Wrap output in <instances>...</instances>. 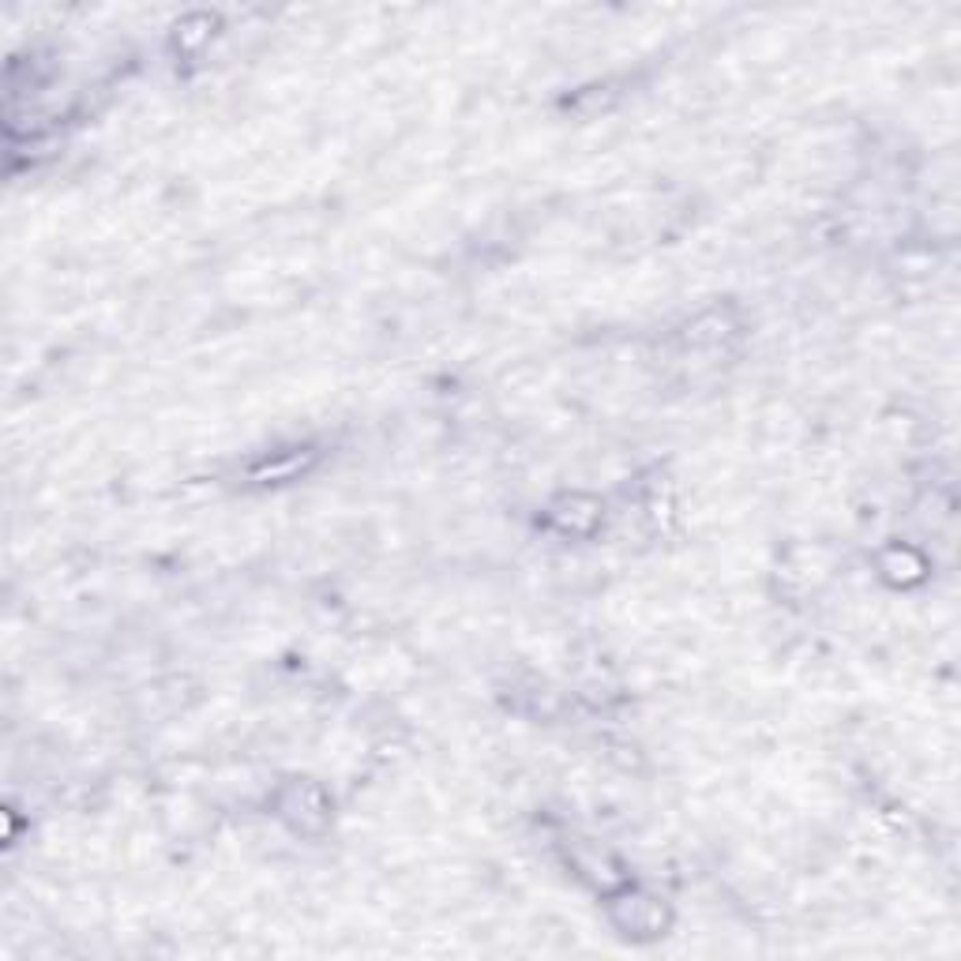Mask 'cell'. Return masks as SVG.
<instances>
[{
	"mask_svg": "<svg viewBox=\"0 0 961 961\" xmlns=\"http://www.w3.org/2000/svg\"><path fill=\"white\" fill-rule=\"evenodd\" d=\"M602 518V504L586 496H563L552 504V523L568 534H590Z\"/></svg>",
	"mask_w": 961,
	"mask_h": 961,
	"instance_id": "cell-1",
	"label": "cell"
}]
</instances>
